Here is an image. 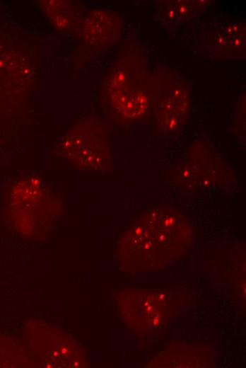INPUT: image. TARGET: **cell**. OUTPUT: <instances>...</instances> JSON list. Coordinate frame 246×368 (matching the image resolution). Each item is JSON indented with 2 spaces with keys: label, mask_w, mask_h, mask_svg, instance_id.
<instances>
[{
  "label": "cell",
  "mask_w": 246,
  "mask_h": 368,
  "mask_svg": "<svg viewBox=\"0 0 246 368\" xmlns=\"http://www.w3.org/2000/svg\"><path fill=\"white\" fill-rule=\"evenodd\" d=\"M184 217L175 209L168 207L156 209L131 227L127 234L128 248L141 254L164 253L181 246V226Z\"/></svg>",
  "instance_id": "1"
},
{
  "label": "cell",
  "mask_w": 246,
  "mask_h": 368,
  "mask_svg": "<svg viewBox=\"0 0 246 368\" xmlns=\"http://www.w3.org/2000/svg\"><path fill=\"white\" fill-rule=\"evenodd\" d=\"M60 151L78 168L102 171L110 166L105 132L101 122L94 117H85L75 125L61 142Z\"/></svg>",
  "instance_id": "2"
},
{
  "label": "cell",
  "mask_w": 246,
  "mask_h": 368,
  "mask_svg": "<svg viewBox=\"0 0 246 368\" xmlns=\"http://www.w3.org/2000/svg\"><path fill=\"white\" fill-rule=\"evenodd\" d=\"M117 18L105 11H95L85 19L86 38L95 44H105L111 41L118 30Z\"/></svg>",
  "instance_id": "3"
},
{
  "label": "cell",
  "mask_w": 246,
  "mask_h": 368,
  "mask_svg": "<svg viewBox=\"0 0 246 368\" xmlns=\"http://www.w3.org/2000/svg\"><path fill=\"white\" fill-rule=\"evenodd\" d=\"M182 93H177L163 105L161 110L162 122L168 130H175L180 125L184 117L187 108L186 97Z\"/></svg>",
  "instance_id": "4"
},
{
  "label": "cell",
  "mask_w": 246,
  "mask_h": 368,
  "mask_svg": "<svg viewBox=\"0 0 246 368\" xmlns=\"http://www.w3.org/2000/svg\"><path fill=\"white\" fill-rule=\"evenodd\" d=\"M203 5L204 1H174L165 5L164 15L168 21L180 23L196 16Z\"/></svg>",
  "instance_id": "5"
},
{
  "label": "cell",
  "mask_w": 246,
  "mask_h": 368,
  "mask_svg": "<svg viewBox=\"0 0 246 368\" xmlns=\"http://www.w3.org/2000/svg\"><path fill=\"white\" fill-rule=\"evenodd\" d=\"M42 6L47 15L57 27L65 28L69 25L72 18V8L69 2L44 1Z\"/></svg>",
  "instance_id": "6"
}]
</instances>
